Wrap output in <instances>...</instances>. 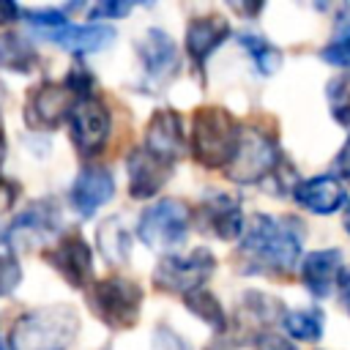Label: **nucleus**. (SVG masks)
Wrapping results in <instances>:
<instances>
[{
  "mask_svg": "<svg viewBox=\"0 0 350 350\" xmlns=\"http://www.w3.org/2000/svg\"><path fill=\"white\" fill-rule=\"evenodd\" d=\"M301 221L257 213L241 238V254L252 262V271H290L301 257Z\"/></svg>",
  "mask_w": 350,
  "mask_h": 350,
  "instance_id": "obj_1",
  "label": "nucleus"
},
{
  "mask_svg": "<svg viewBox=\"0 0 350 350\" xmlns=\"http://www.w3.org/2000/svg\"><path fill=\"white\" fill-rule=\"evenodd\" d=\"M79 331V314L55 304L22 314L11 328L14 350H66Z\"/></svg>",
  "mask_w": 350,
  "mask_h": 350,
  "instance_id": "obj_2",
  "label": "nucleus"
},
{
  "mask_svg": "<svg viewBox=\"0 0 350 350\" xmlns=\"http://www.w3.org/2000/svg\"><path fill=\"white\" fill-rule=\"evenodd\" d=\"M241 126L224 107H200L191 118V153L202 167L219 170L232 161Z\"/></svg>",
  "mask_w": 350,
  "mask_h": 350,
  "instance_id": "obj_3",
  "label": "nucleus"
},
{
  "mask_svg": "<svg viewBox=\"0 0 350 350\" xmlns=\"http://www.w3.org/2000/svg\"><path fill=\"white\" fill-rule=\"evenodd\" d=\"M82 96H90V74L82 68H74L68 79L44 82L27 96L25 120L33 129H55L71 115L74 104Z\"/></svg>",
  "mask_w": 350,
  "mask_h": 350,
  "instance_id": "obj_4",
  "label": "nucleus"
},
{
  "mask_svg": "<svg viewBox=\"0 0 350 350\" xmlns=\"http://www.w3.org/2000/svg\"><path fill=\"white\" fill-rule=\"evenodd\" d=\"M279 170V148L276 137L257 129V126H243L238 137V148L232 161L227 164V178L235 183H254L262 180L265 175Z\"/></svg>",
  "mask_w": 350,
  "mask_h": 350,
  "instance_id": "obj_5",
  "label": "nucleus"
},
{
  "mask_svg": "<svg viewBox=\"0 0 350 350\" xmlns=\"http://www.w3.org/2000/svg\"><path fill=\"white\" fill-rule=\"evenodd\" d=\"M90 306L98 314V320L115 331L131 328L139 320L142 309V290L137 282H129L123 276H107L90 287Z\"/></svg>",
  "mask_w": 350,
  "mask_h": 350,
  "instance_id": "obj_6",
  "label": "nucleus"
},
{
  "mask_svg": "<svg viewBox=\"0 0 350 350\" xmlns=\"http://www.w3.org/2000/svg\"><path fill=\"white\" fill-rule=\"evenodd\" d=\"M189 219L191 216H189L186 202L164 197V200H156L153 205H148L142 211L139 224H137V235L150 249H170L186 238Z\"/></svg>",
  "mask_w": 350,
  "mask_h": 350,
  "instance_id": "obj_7",
  "label": "nucleus"
},
{
  "mask_svg": "<svg viewBox=\"0 0 350 350\" xmlns=\"http://www.w3.org/2000/svg\"><path fill=\"white\" fill-rule=\"evenodd\" d=\"M213 268H216V260L208 249H194L191 254H183V257L167 254L153 271V284L164 293L189 295L205 284Z\"/></svg>",
  "mask_w": 350,
  "mask_h": 350,
  "instance_id": "obj_8",
  "label": "nucleus"
},
{
  "mask_svg": "<svg viewBox=\"0 0 350 350\" xmlns=\"http://www.w3.org/2000/svg\"><path fill=\"white\" fill-rule=\"evenodd\" d=\"M109 126H112L109 109H107L104 101L96 98V96H82V98L74 104L71 115H68L71 139H74L77 150L85 153V156H93V153H98V150L107 145V139H109Z\"/></svg>",
  "mask_w": 350,
  "mask_h": 350,
  "instance_id": "obj_9",
  "label": "nucleus"
},
{
  "mask_svg": "<svg viewBox=\"0 0 350 350\" xmlns=\"http://www.w3.org/2000/svg\"><path fill=\"white\" fill-rule=\"evenodd\" d=\"M137 55L145 68V85H153V90L178 74V46L159 27H150L137 41Z\"/></svg>",
  "mask_w": 350,
  "mask_h": 350,
  "instance_id": "obj_10",
  "label": "nucleus"
},
{
  "mask_svg": "<svg viewBox=\"0 0 350 350\" xmlns=\"http://www.w3.org/2000/svg\"><path fill=\"white\" fill-rule=\"evenodd\" d=\"M44 260L57 268L66 282L77 290H85V287H93L90 284V276H93V254H90V246L85 243V238L79 232H71V235H63L57 241V246L46 249L44 252Z\"/></svg>",
  "mask_w": 350,
  "mask_h": 350,
  "instance_id": "obj_11",
  "label": "nucleus"
},
{
  "mask_svg": "<svg viewBox=\"0 0 350 350\" xmlns=\"http://www.w3.org/2000/svg\"><path fill=\"white\" fill-rule=\"evenodd\" d=\"M145 150L161 159L164 164L172 167V161L180 159L183 153V129H180V115L170 107H161L150 115L148 131H145Z\"/></svg>",
  "mask_w": 350,
  "mask_h": 350,
  "instance_id": "obj_12",
  "label": "nucleus"
},
{
  "mask_svg": "<svg viewBox=\"0 0 350 350\" xmlns=\"http://www.w3.org/2000/svg\"><path fill=\"white\" fill-rule=\"evenodd\" d=\"M112 191H115V178L109 170L85 167L68 191V202L79 216H93L112 197Z\"/></svg>",
  "mask_w": 350,
  "mask_h": 350,
  "instance_id": "obj_13",
  "label": "nucleus"
},
{
  "mask_svg": "<svg viewBox=\"0 0 350 350\" xmlns=\"http://www.w3.org/2000/svg\"><path fill=\"white\" fill-rule=\"evenodd\" d=\"M46 41H55L57 46L74 52V55H88V52H98L104 49L112 38L115 30L109 25H60V27H49V30H38Z\"/></svg>",
  "mask_w": 350,
  "mask_h": 350,
  "instance_id": "obj_14",
  "label": "nucleus"
},
{
  "mask_svg": "<svg viewBox=\"0 0 350 350\" xmlns=\"http://www.w3.org/2000/svg\"><path fill=\"white\" fill-rule=\"evenodd\" d=\"M129 194L134 200H145V197H153L164 180L170 178V164H164L161 159H156L153 153H148L145 148H134L129 153Z\"/></svg>",
  "mask_w": 350,
  "mask_h": 350,
  "instance_id": "obj_15",
  "label": "nucleus"
},
{
  "mask_svg": "<svg viewBox=\"0 0 350 350\" xmlns=\"http://www.w3.org/2000/svg\"><path fill=\"white\" fill-rule=\"evenodd\" d=\"M197 216L202 219L205 230H211L221 241H235L243 230L241 202L230 194H208L197 208Z\"/></svg>",
  "mask_w": 350,
  "mask_h": 350,
  "instance_id": "obj_16",
  "label": "nucleus"
},
{
  "mask_svg": "<svg viewBox=\"0 0 350 350\" xmlns=\"http://www.w3.org/2000/svg\"><path fill=\"white\" fill-rule=\"evenodd\" d=\"M293 197L312 213H334L347 202L345 186L339 175H317L309 180H301L293 191Z\"/></svg>",
  "mask_w": 350,
  "mask_h": 350,
  "instance_id": "obj_17",
  "label": "nucleus"
},
{
  "mask_svg": "<svg viewBox=\"0 0 350 350\" xmlns=\"http://www.w3.org/2000/svg\"><path fill=\"white\" fill-rule=\"evenodd\" d=\"M339 273H342V252L339 249L309 252L301 262V279H304L306 290L317 298H325L334 290Z\"/></svg>",
  "mask_w": 350,
  "mask_h": 350,
  "instance_id": "obj_18",
  "label": "nucleus"
},
{
  "mask_svg": "<svg viewBox=\"0 0 350 350\" xmlns=\"http://www.w3.org/2000/svg\"><path fill=\"white\" fill-rule=\"evenodd\" d=\"M230 36V22L219 14H205V16H197L191 19L189 30H186V49H189V57L202 66L208 60V55Z\"/></svg>",
  "mask_w": 350,
  "mask_h": 350,
  "instance_id": "obj_19",
  "label": "nucleus"
},
{
  "mask_svg": "<svg viewBox=\"0 0 350 350\" xmlns=\"http://www.w3.org/2000/svg\"><path fill=\"white\" fill-rule=\"evenodd\" d=\"M57 211L52 202H36L27 211L19 213V219L11 224L8 230V241H25V246H30L33 241L41 238H52L57 232Z\"/></svg>",
  "mask_w": 350,
  "mask_h": 350,
  "instance_id": "obj_20",
  "label": "nucleus"
},
{
  "mask_svg": "<svg viewBox=\"0 0 350 350\" xmlns=\"http://www.w3.org/2000/svg\"><path fill=\"white\" fill-rule=\"evenodd\" d=\"M98 249L112 265H123L131 254V235L120 216H109L98 224Z\"/></svg>",
  "mask_w": 350,
  "mask_h": 350,
  "instance_id": "obj_21",
  "label": "nucleus"
},
{
  "mask_svg": "<svg viewBox=\"0 0 350 350\" xmlns=\"http://www.w3.org/2000/svg\"><path fill=\"white\" fill-rule=\"evenodd\" d=\"M38 63L36 46L22 38L19 33H0V68H14V71H30Z\"/></svg>",
  "mask_w": 350,
  "mask_h": 350,
  "instance_id": "obj_22",
  "label": "nucleus"
},
{
  "mask_svg": "<svg viewBox=\"0 0 350 350\" xmlns=\"http://www.w3.org/2000/svg\"><path fill=\"white\" fill-rule=\"evenodd\" d=\"M284 331L298 342H317L323 336V312L320 309H295L282 317Z\"/></svg>",
  "mask_w": 350,
  "mask_h": 350,
  "instance_id": "obj_23",
  "label": "nucleus"
},
{
  "mask_svg": "<svg viewBox=\"0 0 350 350\" xmlns=\"http://www.w3.org/2000/svg\"><path fill=\"white\" fill-rule=\"evenodd\" d=\"M238 44L252 55V60H254V66H257L260 74H273L282 66V52L273 44H268L262 36H257V33H241L238 36Z\"/></svg>",
  "mask_w": 350,
  "mask_h": 350,
  "instance_id": "obj_24",
  "label": "nucleus"
},
{
  "mask_svg": "<svg viewBox=\"0 0 350 350\" xmlns=\"http://www.w3.org/2000/svg\"><path fill=\"white\" fill-rule=\"evenodd\" d=\"M183 301H186L189 312H191V314H197L200 320H205L213 331H224V328H227V320H224L221 304H219V301H216V295H213V293H208L205 287H200V290H194V293L183 295Z\"/></svg>",
  "mask_w": 350,
  "mask_h": 350,
  "instance_id": "obj_25",
  "label": "nucleus"
},
{
  "mask_svg": "<svg viewBox=\"0 0 350 350\" xmlns=\"http://www.w3.org/2000/svg\"><path fill=\"white\" fill-rule=\"evenodd\" d=\"M325 98L331 107V118L339 126H350V74H339V77L328 79Z\"/></svg>",
  "mask_w": 350,
  "mask_h": 350,
  "instance_id": "obj_26",
  "label": "nucleus"
},
{
  "mask_svg": "<svg viewBox=\"0 0 350 350\" xmlns=\"http://www.w3.org/2000/svg\"><path fill=\"white\" fill-rule=\"evenodd\" d=\"M22 282V268L11 252L8 232H0V295H8Z\"/></svg>",
  "mask_w": 350,
  "mask_h": 350,
  "instance_id": "obj_27",
  "label": "nucleus"
},
{
  "mask_svg": "<svg viewBox=\"0 0 350 350\" xmlns=\"http://www.w3.org/2000/svg\"><path fill=\"white\" fill-rule=\"evenodd\" d=\"M323 60H328L331 66H339V68H350V33L342 36L339 41L328 44L323 49Z\"/></svg>",
  "mask_w": 350,
  "mask_h": 350,
  "instance_id": "obj_28",
  "label": "nucleus"
},
{
  "mask_svg": "<svg viewBox=\"0 0 350 350\" xmlns=\"http://www.w3.org/2000/svg\"><path fill=\"white\" fill-rule=\"evenodd\" d=\"M153 350H189V345L180 334L170 331L167 325H159L153 331Z\"/></svg>",
  "mask_w": 350,
  "mask_h": 350,
  "instance_id": "obj_29",
  "label": "nucleus"
},
{
  "mask_svg": "<svg viewBox=\"0 0 350 350\" xmlns=\"http://www.w3.org/2000/svg\"><path fill=\"white\" fill-rule=\"evenodd\" d=\"M134 8V3H118V0H104V3H96L90 11H88V19H101V16H126L129 11Z\"/></svg>",
  "mask_w": 350,
  "mask_h": 350,
  "instance_id": "obj_30",
  "label": "nucleus"
},
{
  "mask_svg": "<svg viewBox=\"0 0 350 350\" xmlns=\"http://www.w3.org/2000/svg\"><path fill=\"white\" fill-rule=\"evenodd\" d=\"M257 350H295V347L279 334H260L257 336Z\"/></svg>",
  "mask_w": 350,
  "mask_h": 350,
  "instance_id": "obj_31",
  "label": "nucleus"
},
{
  "mask_svg": "<svg viewBox=\"0 0 350 350\" xmlns=\"http://www.w3.org/2000/svg\"><path fill=\"white\" fill-rule=\"evenodd\" d=\"M334 167L339 172V180H350V137L345 139V145L339 148L336 159H334Z\"/></svg>",
  "mask_w": 350,
  "mask_h": 350,
  "instance_id": "obj_32",
  "label": "nucleus"
},
{
  "mask_svg": "<svg viewBox=\"0 0 350 350\" xmlns=\"http://www.w3.org/2000/svg\"><path fill=\"white\" fill-rule=\"evenodd\" d=\"M336 293H339V304L345 306V312L350 314V265L342 268L339 279H336Z\"/></svg>",
  "mask_w": 350,
  "mask_h": 350,
  "instance_id": "obj_33",
  "label": "nucleus"
},
{
  "mask_svg": "<svg viewBox=\"0 0 350 350\" xmlns=\"http://www.w3.org/2000/svg\"><path fill=\"white\" fill-rule=\"evenodd\" d=\"M16 16H22V8H19V5H14L11 0H0V25L14 22Z\"/></svg>",
  "mask_w": 350,
  "mask_h": 350,
  "instance_id": "obj_34",
  "label": "nucleus"
},
{
  "mask_svg": "<svg viewBox=\"0 0 350 350\" xmlns=\"http://www.w3.org/2000/svg\"><path fill=\"white\" fill-rule=\"evenodd\" d=\"M345 230L350 232V194H347V202H345Z\"/></svg>",
  "mask_w": 350,
  "mask_h": 350,
  "instance_id": "obj_35",
  "label": "nucleus"
},
{
  "mask_svg": "<svg viewBox=\"0 0 350 350\" xmlns=\"http://www.w3.org/2000/svg\"><path fill=\"white\" fill-rule=\"evenodd\" d=\"M208 350H230V347H224V345H211Z\"/></svg>",
  "mask_w": 350,
  "mask_h": 350,
  "instance_id": "obj_36",
  "label": "nucleus"
},
{
  "mask_svg": "<svg viewBox=\"0 0 350 350\" xmlns=\"http://www.w3.org/2000/svg\"><path fill=\"white\" fill-rule=\"evenodd\" d=\"M0 350H8V347H5V342H3V339H0Z\"/></svg>",
  "mask_w": 350,
  "mask_h": 350,
  "instance_id": "obj_37",
  "label": "nucleus"
},
{
  "mask_svg": "<svg viewBox=\"0 0 350 350\" xmlns=\"http://www.w3.org/2000/svg\"><path fill=\"white\" fill-rule=\"evenodd\" d=\"M3 186H5V183H3V178H0V191H3Z\"/></svg>",
  "mask_w": 350,
  "mask_h": 350,
  "instance_id": "obj_38",
  "label": "nucleus"
}]
</instances>
